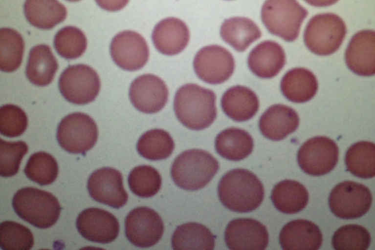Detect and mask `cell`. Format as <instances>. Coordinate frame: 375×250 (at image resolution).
Returning a JSON list of instances; mask_svg holds the SVG:
<instances>
[{
    "label": "cell",
    "instance_id": "1",
    "mask_svg": "<svg viewBox=\"0 0 375 250\" xmlns=\"http://www.w3.org/2000/svg\"><path fill=\"white\" fill-rule=\"evenodd\" d=\"M220 201L229 210L240 213L252 211L262 203L263 185L252 172L242 168L232 169L221 179L218 187Z\"/></svg>",
    "mask_w": 375,
    "mask_h": 250
},
{
    "label": "cell",
    "instance_id": "2",
    "mask_svg": "<svg viewBox=\"0 0 375 250\" xmlns=\"http://www.w3.org/2000/svg\"><path fill=\"white\" fill-rule=\"evenodd\" d=\"M214 92L194 83L181 86L176 93L174 108L178 120L193 130L209 126L217 116Z\"/></svg>",
    "mask_w": 375,
    "mask_h": 250
},
{
    "label": "cell",
    "instance_id": "3",
    "mask_svg": "<svg viewBox=\"0 0 375 250\" xmlns=\"http://www.w3.org/2000/svg\"><path fill=\"white\" fill-rule=\"evenodd\" d=\"M217 160L200 149L187 150L173 162L171 174L175 183L182 189L197 190L206 186L219 170Z\"/></svg>",
    "mask_w": 375,
    "mask_h": 250
},
{
    "label": "cell",
    "instance_id": "4",
    "mask_svg": "<svg viewBox=\"0 0 375 250\" xmlns=\"http://www.w3.org/2000/svg\"><path fill=\"white\" fill-rule=\"evenodd\" d=\"M12 207L21 219L41 229L53 226L62 209L53 194L33 187L18 190L13 196Z\"/></svg>",
    "mask_w": 375,
    "mask_h": 250
},
{
    "label": "cell",
    "instance_id": "5",
    "mask_svg": "<svg viewBox=\"0 0 375 250\" xmlns=\"http://www.w3.org/2000/svg\"><path fill=\"white\" fill-rule=\"evenodd\" d=\"M308 10L296 0H266L262 8V21L271 34L287 42L298 37Z\"/></svg>",
    "mask_w": 375,
    "mask_h": 250
},
{
    "label": "cell",
    "instance_id": "6",
    "mask_svg": "<svg viewBox=\"0 0 375 250\" xmlns=\"http://www.w3.org/2000/svg\"><path fill=\"white\" fill-rule=\"evenodd\" d=\"M346 33V24L340 17L331 13L319 14L309 21L304 33V41L311 52L327 56L339 48Z\"/></svg>",
    "mask_w": 375,
    "mask_h": 250
},
{
    "label": "cell",
    "instance_id": "7",
    "mask_svg": "<svg viewBox=\"0 0 375 250\" xmlns=\"http://www.w3.org/2000/svg\"><path fill=\"white\" fill-rule=\"evenodd\" d=\"M98 135L94 121L81 112L71 113L60 122L57 139L66 151L73 154H85L93 147Z\"/></svg>",
    "mask_w": 375,
    "mask_h": 250
},
{
    "label": "cell",
    "instance_id": "8",
    "mask_svg": "<svg viewBox=\"0 0 375 250\" xmlns=\"http://www.w3.org/2000/svg\"><path fill=\"white\" fill-rule=\"evenodd\" d=\"M60 91L68 102L85 104L93 101L100 89V80L90 66L83 64L68 66L58 82Z\"/></svg>",
    "mask_w": 375,
    "mask_h": 250
},
{
    "label": "cell",
    "instance_id": "9",
    "mask_svg": "<svg viewBox=\"0 0 375 250\" xmlns=\"http://www.w3.org/2000/svg\"><path fill=\"white\" fill-rule=\"evenodd\" d=\"M372 203V195L365 185L346 181L337 185L331 190L329 205L331 212L344 219L359 218L366 214Z\"/></svg>",
    "mask_w": 375,
    "mask_h": 250
},
{
    "label": "cell",
    "instance_id": "10",
    "mask_svg": "<svg viewBox=\"0 0 375 250\" xmlns=\"http://www.w3.org/2000/svg\"><path fill=\"white\" fill-rule=\"evenodd\" d=\"M339 155L336 144L325 136L312 138L299 148L297 159L298 165L305 173L312 176L325 175L336 166Z\"/></svg>",
    "mask_w": 375,
    "mask_h": 250
},
{
    "label": "cell",
    "instance_id": "11",
    "mask_svg": "<svg viewBox=\"0 0 375 250\" xmlns=\"http://www.w3.org/2000/svg\"><path fill=\"white\" fill-rule=\"evenodd\" d=\"M197 76L211 84L221 83L232 75L235 61L231 53L218 45H210L201 48L193 61Z\"/></svg>",
    "mask_w": 375,
    "mask_h": 250
},
{
    "label": "cell",
    "instance_id": "12",
    "mask_svg": "<svg viewBox=\"0 0 375 250\" xmlns=\"http://www.w3.org/2000/svg\"><path fill=\"white\" fill-rule=\"evenodd\" d=\"M125 234L132 245L148 248L156 244L164 232V225L159 214L148 207L136 208L125 219Z\"/></svg>",
    "mask_w": 375,
    "mask_h": 250
},
{
    "label": "cell",
    "instance_id": "13",
    "mask_svg": "<svg viewBox=\"0 0 375 250\" xmlns=\"http://www.w3.org/2000/svg\"><path fill=\"white\" fill-rule=\"evenodd\" d=\"M111 57L121 68L136 71L147 63L149 51L144 38L139 34L126 30L116 35L110 45Z\"/></svg>",
    "mask_w": 375,
    "mask_h": 250
},
{
    "label": "cell",
    "instance_id": "14",
    "mask_svg": "<svg viewBox=\"0 0 375 250\" xmlns=\"http://www.w3.org/2000/svg\"><path fill=\"white\" fill-rule=\"evenodd\" d=\"M87 188L95 201L115 208L122 207L128 199L122 175L113 168L102 167L93 172L88 179Z\"/></svg>",
    "mask_w": 375,
    "mask_h": 250
},
{
    "label": "cell",
    "instance_id": "15",
    "mask_svg": "<svg viewBox=\"0 0 375 250\" xmlns=\"http://www.w3.org/2000/svg\"><path fill=\"white\" fill-rule=\"evenodd\" d=\"M129 97L133 105L139 111L154 113L159 111L166 104L168 90L161 79L152 74H146L132 83Z\"/></svg>",
    "mask_w": 375,
    "mask_h": 250
},
{
    "label": "cell",
    "instance_id": "16",
    "mask_svg": "<svg viewBox=\"0 0 375 250\" xmlns=\"http://www.w3.org/2000/svg\"><path fill=\"white\" fill-rule=\"evenodd\" d=\"M76 228L86 239L95 243L107 244L117 237L119 225L110 212L97 208H87L78 215Z\"/></svg>",
    "mask_w": 375,
    "mask_h": 250
},
{
    "label": "cell",
    "instance_id": "17",
    "mask_svg": "<svg viewBox=\"0 0 375 250\" xmlns=\"http://www.w3.org/2000/svg\"><path fill=\"white\" fill-rule=\"evenodd\" d=\"M227 247L232 250H264L268 243L266 227L251 218H237L230 222L224 232Z\"/></svg>",
    "mask_w": 375,
    "mask_h": 250
},
{
    "label": "cell",
    "instance_id": "18",
    "mask_svg": "<svg viewBox=\"0 0 375 250\" xmlns=\"http://www.w3.org/2000/svg\"><path fill=\"white\" fill-rule=\"evenodd\" d=\"M349 68L362 76L375 73V32L367 29L358 32L351 39L345 52Z\"/></svg>",
    "mask_w": 375,
    "mask_h": 250
},
{
    "label": "cell",
    "instance_id": "19",
    "mask_svg": "<svg viewBox=\"0 0 375 250\" xmlns=\"http://www.w3.org/2000/svg\"><path fill=\"white\" fill-rule=\"evenodd\" d=\"M279 242L285 250H317L322 245L323 236L319 227L313 222L296 219L283 227Z\"/></svg>",
    "mask_w": 375,
    "mask_h": 250
},
{
    "label": "cell",
    "instance_id": "20",
    "mask_svg": "<svg viewBox=\"0 0 375 250\" xmlns=\"http://www.w3.org/2000/svg\"><path fill=\"white\" fill-rule=\"evenodd\" d=\"M153 43L161 53L172 56L182 51L189 41L186 24L179 19L170 17L162 20L154 27L152 36Z\"/></svg>",
    "mask_w": 375,
    "mask_h": 250
},
{
    "label": "cell",
    "instance_id": "21",
    "mask_svg": "<svg viewBox=\"0 0 375 250\" xmlns=\"http://www.w3.org/2000/svg\"><path fill=\"white\" fill-rule=\"evenodd\" d=\"M286 63L282 47L272 41H265L257 45L250 52L248 66L258 77L271 78L276 76Z\"/></svg>",
    "mask_w": 375,
    "mask_h": 250
},
{
    "label": "cell",
    "instance_id": "22",
    "mask_svg": "<svg viewBox=\"0 0 375 250\" xmlns=\"http://www.w3.org/2000/svg\"><path fill=\"white\" fill-rule=\"evenodd\" d=\"M299 118L292 108L281 104L269 107L261 116L259 128L261 133L272 141H280L296 130Z\"/></svg>",
    "mask_w": 375,
    "mask_h": 250
},
{
    "label": "cell",
    "instance_id": "23",
    "mask_svg": "<svg viewBox=\"0 0 375 250\" xmlns=\"http://www.w3.org/2000/svg\"><path fill=\"white\" fill-rule=\"evenodd\" d=\"M221 106L229 118L236 122H243L256 114L259 109V102L257 96L251 89L236 85L223 94Z\"/></svg>",
    "mask_w": 375,
    "mask_h": 250
},
{
    "label": "cell",
    "instance_id": "24",
    "mask_svg": "<svg viewBox=\"0 0 375 250\" xmlns=\"http://www.w3.org/2000/svg\"><path fill=\"white\" fill-rule=\"evenodd\" d=\"M281 89L289 101L302 103L314 97L318 89V83L315 75L309 70L295 68L287 72L283 77Z\"/></svg>",
    "mask_w": 375,
    "mask_h": 250
},
{
    "label": "cell",
    "instance_id": "25",
    "mask_svg": "<svg viewBox=\"0 0 375 250\" xmlns=\"http://www.w3.org/2000/svg\"><path fill=\"white\" fill-rule=\"evenodd\" d=\"M58 68L57 60L48 45L40 44L30 50L25 73L32 83L39 86L49 84Z\"/></svg>",
    "mask_w": 375,
    "mask_h": 250
},
{
    "label": "cell",
    "instance_id": "26",
    "mask_svg": "<svg viewBox=\"0 0 375 250\" xmlns=\"http://www.w3.org/2000/svg\"><path fill=\"white\" fill-rule=\"evenodd\" d=\"M24 13L28 21L42 29H50L64 21L66 7L58 0H25Z\"/></svg>",
    "mask_w": 375,
    "mask_h": 250
},
{
    "label": "cell",
    "instance_id": "27",
    "mask_svg": "<svg viewBox=\"0 0 375 250\" xmlns=\"http://www.w3.org/2000/svg\"><path fill=\"white\" fill-rule=\"evenodd\" d=\"M222 39L238 52L244 51L261 36L256 23L249 18L236 17L225 20L221 25Z\"/></svg>",
    "mask_w": 375,
    "mask_h": 250
},
{
    "label": "cell",
    "instance_id": "28",
    "mask_svg": "<svg viewBox=\"0 0 375 250\" xmlns=\"http://www.w3.org/2000/svg\"><path fill=\"white\" fill-rule=\"evenodd\" d=\"M253 140L245 130L230 127L221 131L216 137L215 146L223 158L238 161L244 159L252 151Z\"/></svg>",
    "mask_w": 375,
    "mask_h": 250
},
{
    "label": "cell",
    "instance_id": "29",
    "mask_svg": "<svg viewBox=\"0 0 375 250\" xmlns=\"http://www.w3.org/2000/svg\"><path fill=\"white\" fill-rule=\"evenodd\" d=\"M271 199L275 207L286 214H294L303 210L309 201V193L300 183L285 180L274 187Z\"/></svg>",
    "mask_w": 375,
    "mask_h": 250
},
{
    "label": "cell",
    "instance_id": "30",
    "mask_svg": "<svg viewBox=\"0 0 375 250\" xmlns=\"http://www.w3.org/2000/svg\"><path fill=\"white\" fill-rule=\"evenodd\" d=\"M172 247L175 250H213L215 237L205 226L189 222L177 227L172 238Z\"/></svg>",
    "mask_w": 375,
    "mask_h": 250
},
{
    "label": "cell",
    "instance_id": "31",
    "mask_svg": "<svg viewBox=\"0 0 375 250\" xmlns=\"http://www.w3.org/2000/svg\"><path fill=\"white\" fill-rule=\"evenodd\" d=\"M345 164L351 173L358 177L368 179L375 175V146L371 142L360 141L347 150Z\"/></svg>",
    "mask_w": 375,
    "mask_h": 250
},
{
    "label": "cell",
    "instance_id": "32",
    "mask_svg": "<svg viewBox=\"0 0 375 250\" xmlns=\"http://www.w3.org/2000/svg\"><path fill=\"white\" fill-rule=\"evenodd\" d=\"M175 144L170 134L161 129H154L144 133L139 139L136 148L143 157L152 161L166 159L171 155Z\"/></svg>",
    "mask_w": 375,
    "mask_h": 250
},
{
    "label": "cell",
    "instance_id": "33",
    "mask_svg": "<svg viewBox=\"0 0 375 250\" xmlns=\"http://www.w3.org/2000/svg\"><path fill=\"white\" fill-rule=\"evenodd\" d=\"M24 43L21 35L14 29L2 28L0 30V68L11 72L21 64Z\"/></svg>",
    "mask_w": 375,
    "mask_h": 250
},
{
    "label": "cell",
    "instance_id": "34",
    "mask_svg": "<svg viewBox=\"0 0 375 250\" xmlns=\"http://www.w3.org/2000/svg\"><path fill=\"white\" fill-rule=\"evenodd\" d=\"M59 171L56 159L45 152H37L29 158L24 169L26 177L41 186L51 184L56 180Z\"/></svg>",
    "mask_w": 375,
    "mask_h": 250
},
{
    "label": "cell",
    "instance_id": "35",
    "mask_svg": "<svg viewBox=\"0 0 375 250\" xmlns=\"http://www.w3.org/2000/svg\"><path fill=\"white\" fill-rule=\"evenodd\" d=\"M161 181L158 171L147 165L134 167L128 177L130 189L134 194L142 198H148L155 195L161 187Z\"/></svg>",
    "mask_w": 375,
    "mask_h": 250
},
{
    "label": "cell",
    "instance_id": "36",
    "mask_svg": "<svg viewBox=\"0 0 375 250\" xmlns=\"http://www.w3.org/2000/svg\"><path fill=\"white\" fill-rule=\"evenodd\" d=\"M54 47L58 53L66 59L80 57L85 51L87 40L80 29L67 26L61 29L55 36Z\"/></svg>",
    "mask_w": 375,
    "mask_h": 250
},
{
    "label": "cell",
    "instance_id": "37",
    "mask_svg": "<svg viewBox=\"0 0 375 250\" xmlns=\"http://www.w3.org/2000/svg\"><path fill=\"white\" fill-rule=\"evenodd\" d=\"M371 242V237L368 230L356 224L339 228L332 238V247L336 250H366Z\"/></svg>",
    "mask_w": 375,
    "mask_h": 250
},
{
    "label": "cell",
    "instance_id": "38",
    "mask_svg": "<svg viewBox=\"0 0 375 250\" xmlns=\"http://www.w3.org/2000/svg\"><path fill=\"white\" fill-rule=\"evenodd\" d=\"M34 243L32 232L26 227L14 221L0 224V247L4 250H29Z\"/></svg>",
    "mask_w": 375,
    "mask_h": 250
},
{
    "label": "cell",
    "instance_id": "39",
    "mask_svg": "<svg viewBox=\"0 0 375 250\" xmlns=\"http://www.w3.org/2000/svg\"><path fill=\"white\" fill-rule=\"evenodd\" d=\"M28 150V146L23 141L8 142L0 139V175L9 177L16 175Z\"/></svg>",
    "mask_w": 375,
    "mask_h": 250
},
{
    "label": "cell",
    "instance_id": "40",
    "mask_svg": "<svg viewBox=\"0 0 375 250\" xmlns=\"http://www.w3.org/2000/svg\"><path fill=\"white\" fill-rule=\"evenodd\" d=\"M28 119L24 111L20 107L8 104L0 109V133L8 137H16L26 130Z\"/></svg>",
    "mask_w": 375,
    "mask_h": 250
},
{
    "label": "cell",
    "instance_id": "41",
    "mask_svg": "<svg viewBox=\"0 0 375 250\" xmlns=\"http://www.w3.org/2000/svg\"><path fill=\"white\" fill-rule=\"evenodd\" d=\"M129 0H95L101 8L111 12L119 11L123 9Z\"/></svg>",
    "mask_w": 375,
    "mask_h": 250
},
{
    "label": "cell",
    "instance_id": "42",
    "mask_svg": "<svg viewBox=\"0 0 375 250\" xmlns=\"http://www.w3.org/2000/svg\"><path fill=\"white\" fill-rule=\"evenodd\" d=\"M308 3L315 7H326L335 3L338 0H304Z\"/></svg>",
    "mask_w": 375,
    "mask_h": 250
},
{
    "label": "cell",
    "instance_id": "43",
    "mask_svg": "<svg viewBox=\"0 0 375 250\" xmlns=\"http://www.w3.org/2000/svg\"><path fill=\"white\" fill-rule=\"evenodd\" d=\"M66 0L69 1H71V2H75V1H78L80 0Z\"/></svg>",
    "mask_w": 375,
    "mask_h": 250
}]
</instances>
